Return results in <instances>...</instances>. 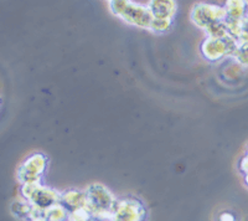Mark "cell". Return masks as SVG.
Here are the masks:
<instances>
[{
	"label": "cell",
	"mask_w": 248,
	"mask_h": 221,
	"mask_svg": "<svg viewBox=\"0 0 248 221\" xmlns=\"http://www.w3.org/2000/svg\"><path fill=\"white\" fill-rule=\"evenodd\" d=\"M87 209L94 221H113V211L118 199L101 183H92L86 188Z\"/></svg>",
	"instance_id": "cell-1"
},
{
	"label": "cell",
	"mask_w": 248,
	"mask_h": 221,
	"mask_svg": "<svg viewBox=\"0 0 248 221\" xmlns=\"http://www.w3.org/2000/svg\"><path fill=\"white\" fill-rule=\"evenodd\" d=\"M108 6L114 16L119 17L128 25L150 32L154 16L148 5H141L130 0H110Z\"/></svg>",
	"instance_id": "cell-2"
},
{
	"label": "cell",
	"mask_w": 248,
	"mask_h": 221,
	"mask_svg": "<svg viewBox=\"0 0 248 221\" xmlns=\"http://www.w3.org/2000/svg\"><path fill=\"white\" fill-rule=\"evenodd\" d=\"M20 193H21V198L25 199L32 206L43 211L61 202V193L59 190L45 185L44 183L21 185Z\"/></svg>",
	"instance_id": "cell-3"
},
{
	"label": "cell",
	"mask_w": 248,
	"mask_h": 221,
	"mask_svg": "<svg viewBox=\"0 0 248 221\" xmlns=\"http://www.w3.org/2000/svg\"><path fill=\"white\" fill-rule=\"evenodd\" d=\"M190 20L196 28L206 32L211 26L226 20V9L223 5L216 4L196 3L190 12Z\"/></svg>",
	"instance_id": "cell-4"
},
{
	"label": "cell",
	"mask_w": 248,
	"mask_h": 221,
	"mask_svg": "<svg viewBox=\"0 0 248 221\" xmlns=\"http://www.w3.org/2000/svg\"><path fill=\"white\" fill-rule=\"evenodd\" d=\"M48 167V158L43 153H34L21 163L16 172V178L21 185L43 183Z\"/></svg>",
	"instance_id": "cell-5"
},
{
	"label": "cell",
	"mask_w": 248,
	"mask_h": 221,
	"mask_svg": "<svg viewBox=\"0 0 248 221\" xmlns=\"http://www.w3.org/2000/svg\"><path fill=\"white\" fill-rule=\"evenodd\" d=\"M238 44L240 43L232 36L223 39L206 36L200 45V51L205 60L210 63H217L225 57H232Z\"/></svg>",
	"instance_id": "cell-6"
},
{
	"label": "cell",
	"mask_w": 248,
	"mask_h": 221,
	"mask_svg": "<svg viewBox=\"0 0 248 221\" xmlns=\"http://www.w3.org/2000/svg\"><path fill=\"white\" fill-rule=\"evenodd\" d=\"M147 209L136 198H122L117 200L113 211V221H145Z\"/></svg>",
	"instance_id": "cell-7"
},
{
	"label": "cell",
	"mask_w": 248,
	"mask_h": 221,
	"mask_svg": "<svg viewBox=\"0 0 248 221\" xmlns=\"http://www.w3.org/2000/svg\"><path fill=\"white\" fill-rule=\"evenodd\" d=\"M61 203L66 209L72 213V211H76V210L83 209V207H87V196H86V191L83 190L75 189V188H71V189L63 190L61 191Z\"/></svg>",
	"instance_id": "cell-8"
},
{
	"label": "cell",
	"mask_w": 248,
	"mask_h": 221,
	"mask_svg": "<svg viewBox=\"0 0 248 221\" xmlns=\"http://www.w3.org/2000/svg\"><path fill=\"white\" fill-rule=\"evenodd\" d=\"M148 6L155 19L174 20L178 10V3L174 0H152L148 3Z\"/></svg>",
	"instance_id": "cell-9"
},
{
	"label": "cell",
	"mask_w": 248,
	"mask_h": 221,
	"mask_svg": "<svg viewBox=\"0 0 248 221\" xmlns=\"http://www.w3.org/2000/svg\"><path fill=\"white\" fill-rule=\"evenodd\" d=\"M226 21L229 23H241L247 16V1L243 0H230L226 1Z\"/></svg>",
	"instance_id": "cell-10"
},
{
	"label": "cell",
	"mask_w": 248,
	"mask_h": 221,
	"mask_svg": "<svg viewBox=\"0 0 248 221\" xmlns=\"http://www.w3.org/2000/svg\"><path fill=\"white\" fill-rule=\"evenodd\" d=\"M10 211L15 218L20 219V220H32V215H34V206L29 202H26L25 199H17L10 205Z\"/></svg>",
	"instance_id": "cell-11"
},
{
	"label": "cell",
	"mask_w": 248,
	"mask_h": 221,
	"mask_svg": "<svg viewBox=\"0 0 248 221\" xmlns=\"http://www.w3.org/2000/svg\"><path fill=\"white\" fill-rule=\"evenodd\" d=\"M44 216H45L48 221H68L70 211H68L61 203H59V204L54 205V206H51L48 207L47 210H45Z\"/></svg>",
	"instance_id": "cell-12"
},
{
	"label": "cell",
	"mask_w": 248,
	"mask_h": 221,
	"mask_svg": "<svg viewBox=\"0 0 248 221\" xmlns=\"http://www.w3.org/2000/svg\"><path fill=\"white\" fill-rule=\"evenodd\" d=\"M232 59L241 67H248V44H238L236 51L232 55Z\"/></svg>",
	"instance_id": "cell-13"
},
{
	"label": "cell",
	"mask_w": 248,
	"mask_h": 221,
	"mask_svg": "<svg viewBox=\"0 0 248 221\" xmlns=\"http://www.w3.org/2000/svg\"><path fill=\"white\" fill-rule=\"evenodd\" d=\"M172 19H153L152 28L150 32H155V34H165L171 29L172 26Z\"/></svg>",
	"instance_id": "cell-14"
},
{
	"label": "cell",
	"mask_w": 248,
	"mask_h": 221,
	"mask_svg": "<svg viewBox=\"0 0 248 221\" xmlns=\"http://www.w3.org/2000/svg\"><path fill=\"white\" fill-rule=\"evenodd\" d=\"M68 221H94V220H93V216L92 214H91L90 210H88L87 207H83V209H79V210H76V211L70 213Z\"/></svg>",
	"instance_id": "cell-15"
},
{
	"label": "cell",
	"mask_w": 248,
	"mask_h": 221,
	"mask_svg": "<svg viewBox=\"0 0 248 221\" xmlns=\"http://www.w3.org/2000/svg\"><path fill=\"white\" fill-rule=\"evenodd\" d=\"M238 43L248 44V15L240 23Z\"/></svg>",
	"instance_id": "cell-16"
},
{
	"label": "cell",
	"mask_w": 248,
	"mask_h": 221,
	"mask_svg": "<svg viewBox=\"0 0 248 221\" xmlns=\"http://www.w3.org/2000/svg\"><path fill=\"white\" fill-rule=\"evenodd\" d=\"M238 168H240L241 173H242L243 175H248V156H243L242 158H241Z\"/></svg>",
	"instance_id": "cell-17"
},
{
	"label": "cell",
	"mask_w": 248,
	"mask_h": 221,
	"mask_svg": "<svg viewBox=\"0 0 248 221\" xmlns=\"http://www.w3.org/2000/svg\"><path fill=\"white\" fill-rule=\"evenodd\" d=\"M218 221H236V218L232 213L229 211H225V213H221L218 216Z\"/></svg>",
	"instance_id": "cell-18"
},
{
	"label": "cell",
	"mask_w": 248,
	"mask_h": 221,
	"mask_svg": "<svg viewBox=\"0 0 248 221\" xmlns=\"http://www.w3.org/2000/svg\"><path fill=\"white\" fill-rule=\"evenodd\" d=\"M31 221H48V220L45 218V216H41V218L34 219V220H31Z\"/></svg>",
	"instance_id": "cell-19"
},
{
	"label": "cell",
	"mask_w": 248,
	"mask_h": 221,
	"mask_svg": "<svg viewBox=\"0 0 248 221\" xmlns=\"http://www.w3.org/2000/svg\"><path fill=\"white\" fill-rule=\"evenodd\" d=\"M243 183H245L246 187L248 188V175H243Z\"/></svg>",
	"instance_id": "cell-20"
},
{
	"label": "cell",
	"mask_w": 248,
	"mask_h": 221,
	"mask_svg": "<svg viewBox=\"0 0 248 221\" xmlns=\"http://www.w3.org/2000/svg\"><path fill=\"white\" fill-rule=\"evenodd\" d=\"M246 156H248V145H247V149H246Z\"/></svg>",
	"instance_id": "cell-21"
},
{
	"label": "cell",
	"mask_w": 248,
	"mask_h": 221,
	"mask_svg": "<svg viewBox=\"0 0 248 221\" xmlns=\"http://www.w3.org/2000/svg\"><path fill=\"white\" fill-rule=\"evenodd\" d=\"M247 5H248V1H247Z\"/></svg>",
	"instance_id": "cell-22"
}]
</instances>
